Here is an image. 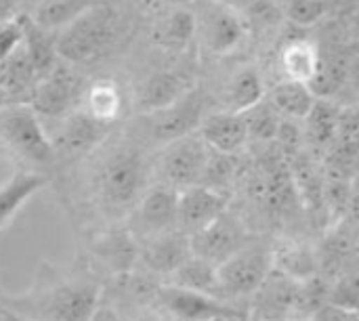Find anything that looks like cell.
<instances>
[{
    "label": "cell",
    "mask_w": 359,
    "mask_h": 321,
    "mask_svg": "<svg viewBox=\"0 0 359 321\" xmlns=\"http://www.w3.org/2000/svg\"><path fill=\"white\" fill-rule=\"evenodd\" d=\"M116 32V13L109 6L93 4L76 21L57 32V55L67 63L93 61L111 46Z\"/></svg>",
    "instance_id": "1"
},
{
    "label": "cell",
    "mask_w": 359,
    "mask_h": 321,
    "mask_svg": "<svg viewBox=\"0 0 359 321\" xmlns=\"http://www.w3.org/2000/svg\"><path fill=\"white\" fill-rule=\"evenodd\" d=\"M0 141L6 149L34 166H53L57 162L50 137L27 103L0 109Z\"/></svg>",
    "instance_id": "2"
},
{
    "label": "cell",
    "mask_w": 359,
    "mask_h": 321,
    "mask_svg": "<svg viewBox=\"0 0 359 321\" xmlns=\"http://www.w3.org/2000/svg\"><path fill=\"white\" fill-rule=\"evenodd\" d=\"M145 162L139 149L118 147L111 151L97 172V193L109 208H126L137 202L143 189Z\"/></svg>",
    "instance_id": "3"
},
{
    "label": "cell",
    "mask_w": 359,
    "mask_h": 321,
    "mask_svg": "<svg viewBox=\"0 0 359 321\" xmlns=\"http://www.w3.org/2000/svg\"><path fill=\"white\" fill-rule=\"evenodd\" d=\"M210 147L198 135H187L172 143H166L158 156V172L164 185L175 189H187L194 185H204L208 170Z\"/></svg>",
    "instance_id": "4"
},
{
    "label": "cell",
    "mask_w": 359,
    "mask_h": 321,
    "mask_svg": "<svg viewBox=\"0 0 359 321\" xmlns=\"http://www.w3.org/2000/svg\"><path fill=\"white\" fill-rule=\"evenodd\" d=\"M86 80L69 65H57L46 78H40L32 90L27 105L42 118L61 120L76 111V105L84 101Z\"/></svg>",
    "instance_id": "5"
},
{
    "label": "cell",
    "mask_w": 359,
    "mask_h": 321,
    "mask_svg": "<svg viewBox=\"0 0 359 321\" xmlns=\"http://www.w3.org/2000/svg\"><path fill=\"white\" fill-rule=\"evenodd\" d=\"M273 269V250L263 246H244L217 267L225 299L255 294Z\"/></svg>",
    "instance_id": "6"
},
{
    "label": "cell",
    "mask_w": 359,
    "mask_h": 321,
    "mask_svg": "<svg viewBox=\"0 0 359 321\" xmlns=\"http://www.w3.org/2000/svg\"><path fill=\"white\" fill-rule=\"evenodd\" d=\"M57 126L53 130L50 143L55 147L57 160H78L90 153L97 145L105 141L111 130V124L99 122L93 116L82 111H72L69 116L55 120Z\"/></svg>",
    "instance_id": "7"
},
{
    "label": "cell",
    "mask_w": 359,
    "mask_h": 321,
    "mask_svg": "<svg viewBox=\"0 0 359 321\" xmlns=\"http://www.w3.org/2000/svg\"><path fill=\"white\" fill-rule=\"evenodd\" d=\"M204 120V97L200 90H189L172 105L149 114L147 128L154 141L158 143H172L187 135H194Z\"/></svg>",
    "instance_id": "8"
},
{
    "label": "cell",
    "mask_w": 359,
    "mask_h": 321,
    "mask_svg": "<svg viewBox=\"0 0 359 321\" xmlns=\"http://www.w3.org/2000/svg\"><path fill=\"white\" fill-rule=\"evenodd\" d=\"M189 238H191L194 257L219 267L229 257H233L238 250L244 248L246 231H244V225L236 217H231L229 212H223L217 221H212L208 227H204L202 231Z\"/></svg>",
    "instance_id": "9"
},
{
    "label": "cell",
    "mask_w": 359,
    "mask_h": 321,
    "mask_svg": "<svg viewBox=\"0 0 359 321\" xmlns=\"http://www.w3.org/2000/svg\"><path fill=\"white\" fill-rule=\"evenodd\" d=\"M229 204V193L225 189H215L208 185H194L179 191V214L177 229L194 235L217 221Z\"/></svg>",
    "instance_id": "10"
},
{
    "label": "cell",
    "mask_w": 359,
    "mask_h": 321,
    "mask_svg": "<svg viewBox=\"0 0 359 321\" xmlns=\"http://www.w3.org/2000/svg\"><path fill=\"white\" fill-rule=\"evenodd\" d=\"M156 299L177 321H204L210 317H240V313L225 301L191 292L179 286H160Z\"/></svg>",
    "instance_id": "11"
},
{
    "label": "cell",
    "mask_w": 359,
    "mask_h": 321,
    "mask_svg": "<svg viewBox=\"0 0 359 321\" xmlns=\"http://www.w3.org/2000/svg\"><path fill=\"white\" fill-rule=\"evenodd\" d=\"M101 288L93 282L65 284L50 292L42 307L46 321H93L99 309Z\"/></svg>",
    "instance_id": "12"
},
{
    "label": "cell",
    "mask_w": 359,
    "mask_h": 321,
    "mask_svg": "<svg viewBox=\"0 0 359 321\" xmlns=\"http://www.w3.org/2000/svg\"><path fill=\"white\" fill-rule=\"evenodd\" d=\"M299 282L286 278L278 269H271L267 280L255 292V320L257 321H292L294 296Z\"/></svg>",
    "instance_id": "13"
},
{
    "label": "cell",
    "mask_w": 359,
    "mask_h": 321,
    "mask_svg": "<svg viewBox=\"0 0 359 321\" xmlns=\"http://www.w3.org/2000/svg\"><path fill=\"white\" fill-rule=\"evenodd\" d=\"M141 257L154 273L170 278L189 259H194L191 238L183 233L181 229H170V231L151 235V240L143 246Z\"/></svg>",
    "instance_id": "14"
},
{
    "label": "cell",
    "mask_w": 359,
    "mask_h": 321,
    "mask_svg": "<svg viewBox=\"0 0 359 321\" xmlns=\"http://www.w3.org/2000/svg\"><path fill=\"white\" fill-rule=\"evenodd\" d=\"M177 214H179V189L160 183L143 196L137 219L139 225L149 235H158L177 229Z\"/></svg>",
    "instance_id": "15"
},
{
    "label": "cell",
    "mask_w": 359,
    "mask_h": 321,
    "mask_svg": "<svg viewBox=\"0 0 359 321\" xmlns=\"http://www.w3.org/2000/svg\"><path fill=\"white\" fill-rule=\"evenodd\" d=\"M200 137L206 141V145L219 153L233 156L248 143V128L242 114L233 111H217L204 116L200 124Z\"/></svg>",
    "instance_id": "16"
},
{
    "label": "cell",
    "mask_w": 359,
    "mask_h": 321,
    "mask_svg": "<svg viewBox=\"0 0 359 321\" xmlns=\"http://www.w3.org/2000/svg\"><path fill=\"white\" fill-rule=\"evenodd\" d=\"M204 42L212 53H231L244 40V23L236 8L219 2L202 19Z\"/></svg>",
    "instance_id": "17"
},
{
    "label": "cell",
    "mask_w": 359,
    "mask_h": 321,
    "mask_svg": "<svg viewBox=\"0 0 359 321\" xmlns=\"http://www.w3.org/2000/svg\"><path fill=\"white\" fill-rule=\"evenodd\" d=\"M36 82L38 74L27 57L25 46L21 44L8 59L0 63V90L6 97L8 105L27 103Z\"/></svg>",
    "instance_id": "18"
},
{
    "label": "cell",
    "mask_w": 359,
    "mask_h": 321,
    "mask_svg": "<svg viewBox=\"0 0 359 321\" xmlns=\"http://www.w3.org/2000/svg\"><path fill=\"white\" fill-rule=\"evenodd\" d=\"M189 90L191 86L183 76L172 74V71H158L141 84L137 93V107L139 111L149 116L172 105Z\"/></svg>",
    "instance_id": "19"
},
{
    "label": "cell",
    "mask_w": 359,
    "mask_h": 321,
    "mask_svg": "<svg viewBox=\"0 0 359 321\" xmlns=\"http://www.w3.org/2000/svg\"><path fill=\"white\" fill-rule=\"evenodd\" d=\"M23 21V46L27 50V57L40 78H46L57 65H59V55H57V32L44 29L38 23H34L32 17L21 15Z\"/></svg>",
    "instance_id": "20"
},
{
    "label": "cell",
    "mask_w": 359,
    "mask_h": 321,
    "mask_svg": "<svg viewBox=\"0 0 359 321\" xmlns=\"http://www.w3.org/2000/svg\"><path fill=\"white\" fill-rule=\"evenodd\" d=\"M265 97L273 105V109L286 120H305L318 101L309 84L294 80H284L276 84Z\"/></svg>",
    "instance_id": "21"
},
{
    "label": "cell",
    "mask_w": 359,
    "mask_h": 321,
    "mask_svg": "<svg viewBox=\"0 0 359 321\" xmlns=\"http://www.w3.org/2000/svg\"><path fill=\"white\" fill-rule=\"evenodd\" d=\"M46 177L34 170H17L0 187V229L15 217V212L46 185Z\"/></svg>",
    "instance_id": "22"
},
{
    "label": "cell",
    "mask_w": 359,
    "mask_h": 321,
    "mask_svg": "<svg viewBox=\"0 0 359 321\" xmlns=\"http://www.w3.org/2000/svg\"><path fill=\"white\" fill-rule=\"evenodd\" d=\"M84 111L99 122L114 124L124 107V97L120 86L114 80H99L88 84L84 95Z\"/></svg>",
    "instance_id": "23"
},
{
    "label": "cell",
    "mask_w": 359,
    "mask_h": 321,
    "mask_svg": "<svg viewBox=\"0 0 359 321\" xmlns=\"http://www.w3.org/2000/svg\"><path fill=\"white\" fill-rule=\"evenodd\" d=\"M170 280H172L170 286H179V288H185L191 292H200V294L225 301V294H223L221 284H219L217 267L206 263V261H200L196 257L189 259L181 269H177L170 275Z\"/></svg>",
    "instance_id": "24"
},
{
    "label": "cell",
    "mask_w": 359,
    "mask_h": 321,
    "mask_svg": "<svg viewBox=\"0 0 359 321\" xmlns=\"http://www.w3.org/2000/svg\"><path fill=\"white\" fill-rule=\"evenodd\" d=\"M339 118L341 107L330 99H318L305 118V141L313 147H332L339 135Z\"/></svg>",
    "instance_id": "25"
},
{
    "label": "cell",
    "mask_w": 359,
    "mask_h": 321,
    "mask_svg": "<svg viewBox=\"0 0 359 321\" xmlns=\"http://www.w3.org/2000/svg\"><path fill=\"white\" fill-rule=\"evenodd\" d=\"M265 99V88L257 69L238 71L225 88V111L244 114Z\"/></svg>",
    "instance_id": "26"
},
{
    "label": "cell",
    "mask_w": 359,
    "mask_h": 321,
    "mask_svg": "<svg viewBox=\"0 0 359 321\" xmlns=\"http://www.w3.org/2000/svg\"><path fill=\"white\" fill-rule=\"evenodd\" d=\"M318 61H320V55H318L316 46L307 40L288 42L280 55V63H282L286 80L305 82V84L311 82V78L318 69Z\"/></svg>",
    "instance_id": "27"
},
{
    "label": "cell",
    "mask_w": 359,
    "mask_h": 321,
    "mask_svg": "<svg viewBox=\"0 0 359 321\" xmlns=\"http://www.w3.org/2000/svg\"><path fill=\"white\" fill-rule=\"evenodd\" d=\"M93 4H95L93 0H42L34 8V15L29 17L34 19V23H38L44 29L61 32Z\"/></svg>",
    "instance_id": "28"
},
{
    "label": "cell",
    "mask_w": 359,
    "mask_h": 321,
    "mask_svg": "<svg viewBox=\"0 0 359 321\" xmlns=\"http://www.w3.org/2000/svg\"><path fill=\"white\" fill-rule=\"evenodd\" d=\"M290 172L297 196L305 202L307 208L320 210L324 206V172H320L309 160L303 158L294 160Z\"/></svg>",
    "instance_id": "29"
},
{
    "label": "cell",
    "mask_w": 359,
    "mask_h": 321,
    "mask_svg": "<svg viewBox=\"0 0 359 321\" xmlns=\"http://www.w3.org/2000/svg\"><path fill=\"white\" fill-rule=\"evenodd\" d=\"M345 74H347V63L343 55L330 53L328 57H320L318 69L309 82V88L316 95V99H330L343 86Z\"/></svg>",
    "instance_id": "30"
},
{
    "label": "cell",
    "mask_w": 359,
    "mask_h": 321,
    "mask_svg": "<svg viewBox=\"0 0 359 321\" xmlns=\"http://www.w3.org/2000/svg\"><path fill=\"white\" fill-rule=\"evenodd\" d=\"M273 269L294 282H307L316 275L313 254L301 246H286L273 252Z\"/></svg>",
    "instance_id": "31"
},
{
    "label": "cell",
    "mask_w": 359,
    "mask_h": 321,
    "mask_svg": "<svg viewBox=\"0 0 359 321\" xmlns=\"http://www.w3.org/2000/svg\"><path fill=\"white\" fill-rule=\"evenodd\" d=\"M246 128H248V141H273L278 139V130L282 124V116L273 109V105L267 101V97L242 114Z\"/></svg>",
    "instance_id": "32"
},
{
    "label": "cell",
    "mask_w": 359,
    "mask_h": 321,
    "mask_svg": "<svg viewBox=\"0 0 359 321\" xmlns=\"http://www.w3.org/2000/svg\"><path fill=\"white\" fill-rule=\"evenodd\" d=\"M196 27H198V19L191 11L185 8L172 11L160 29V42L168 48H183L196 34Z\"/></svg>",
    "instance_id": "33"
},
{
    "label": "cell",
    "mask_w": 359,
    "mask_h": 321,
    "mask_svg": "<svg viewBox=\"0 0 359 321\" xmlns=\"http://www.w3.org/2000/svg\"><path fill=\"white\" fill-rule=\"evenodd\" d=\"M339 0H288L284 15L299 27H311L337 8Z\"/></svg>",
    "instance_id": "34"
},
{
    "label": "cell",
    "mask_w": 359,
    "mask_h": 321,
    "mask_svg": "<svg viewBox=\"0 0 359 321\" xmlns=\"http://www.w3.org/2000/svg\"><path fill=\"white\" fill-rule=\"evenodd\" d=\"M101 252L116 269H126L135 259V244H130L124 235H109L101 244Z\"/></svg>",
    "instance_id": "35"
},
{
    "label": "cell",
    "mask_w": 359,
    "mask_h": 321,
    "mask_svg": "<svg viewBox=\"0 0 359 321\" xmlns=\"http://www.w3.org/2000/svg\"><path fill=\"white\" fill-rule=\"evenodd\" d=\"M328 303L339 305V307H343V309H349V311L359 313V275H349V278L341 280V282L330 290Z\"/></svg>",
    "instance_id": "36"
},
{
    "label": "cell",
    "mask_w": 359,
    "mask_h": 321,
    "mask_svg": "<svg viewBox=\"0 0 359 321\" xmlns=\"http://www.w3.org/2000/svg\"><path fill=\"white\" fill-rule=\"evenodd\" d=\"M23 44V21L21 15L0 23V63L8 59Z\"/></svg>",
    "instance_id": "37"
},
{
    "label": "cell",
    "mask_w": 359,
    "mask_h": 321,
    "mask_svg": "<svg viewBox=\"0 0 359 321\" xmlns=\"http://www.w3.org/2000/svg\"><path fill=\"white\" fill-rule=\"evenodd\" d=\"M337 141L359 143V107H347V109H341Z\"/></svg>",
    "instance_id": "38"
},
{
    "label": "cell",
    "mask_w": 359,
    "mask_h": 321,
    "mask_svg": "<svg viewBox=\"0 0 359 321\" xmlns=\"http://www.w3.org/2000/svg\"><path fill=\"white\" fill-rule=\"evenodd\" d=\"M311 321H359V315L355 311H349V309H343L339 305H332V303H326L313 317Z\"/></svg>",
    "instance_id": "39"
},
{
    "label": "cell",
    "mask_w": 359,
    "mask_h": 321,
    "mask_svg": "<svg viewBox=\"0 0 359 321\" xmlns=\"http://www.w3.org/2000/svg\"><path fill=\"white\" fill-rule=\"evenodd\" d=\"M13 0H0V23L8 21L15 17V11H13Z\"/></svg>",
    "instance_id": "40"
},
{
    "label": "cell",
    "mask_w": 359,
    "mask_h": 321,
    "mask_svg": "<svg viewBox=\"0 0 359 321\" xmlns=\"http://www.w3.org/2000/svg\"><path fill=\"white\" fill-rule=\"evenodd\" d=\"M0 321H34V320H25V317L17 315V313H13V311L4 309V307L0 305Z\"/></svg>",
    "instance_id": "41"
},
{
    "label": "cell",
    "mask_w": 359,
    "mask_h": 321,
    "mask_svg": "<svg viewBox=\"0 0 359 321\" xmlns=\"http://www.w3.org/2000/svg\"><path fill=\"white\" fill-rule=\"evenodd\" d=\"M204 321H240V317H210V320Z\"/></svg>",
    "instance_id": "42"
},
{
    "label": "cell",
    "mask_w": 359,
    "mask_h": 321,
    "mask_svg": "<svg viewBox=\"0 0 359 321\" xmlns=\"http://www.w3.org/2000/svg\"><path fill=\"white\" fill-rule=\"evenodd\" d=\"M8 105V101H6V97L2 95V90H0V109H4Z\"/></svg>",
    "instance_id": "43"
},
{
    "label": "cell",
    "mask_w": 359,
    "mask_h": 321,
    "mask_svg": "<svg viewBox=\"0 0 359 321\" xmlns=\"http://www.w3.org/2000/svg\"><path fill=\"white\" fill-rule=\"evenodd\" d=\"M133 321H158V320H154V317H139V320H133Z\"/></svg>",
    "instance_id": "44"
},
{
    "label": "cell",
    "mask_w": 359,
    "mask_h": 321,
    "mask_svg": "<svg viewBox=\"0 0 359 321\" xmlns=\"http://www.w3.org/2000/svg\"><path fill=\"white\" fill-rule=\"evenodd\" d=\"M305 321H311V320H305Z\"/></svg>",
    "instance_id": "45"
},
{
    "label": "cell",
    "mask_w": 359,
    "mask_h": 321,
    "mask_svg": "<svg viewBox=\"0 0 359 321\" xmlns=\"http://www.w3.org/2000/svg\"><path fill=\"white\" fill-rule=\"evenodd\" d=\"M250 321H257V320H250Z\"/></svg>",
    "instance_id": "46"
},
{
    "label": "cell",
    "mask_w": 359,
    "mask_h": 321,
    "mask_svg": "<svg viewBox=\"0 0 359 321\" xmlns=\"http://www.w3.org/2000/svg\"><path fill=\"white\" fill-rule=\"evenodd\" d=\"M358 315H359V313H358Z\"/></svg>",
    "instance_id": "47"
}]
</instances>
